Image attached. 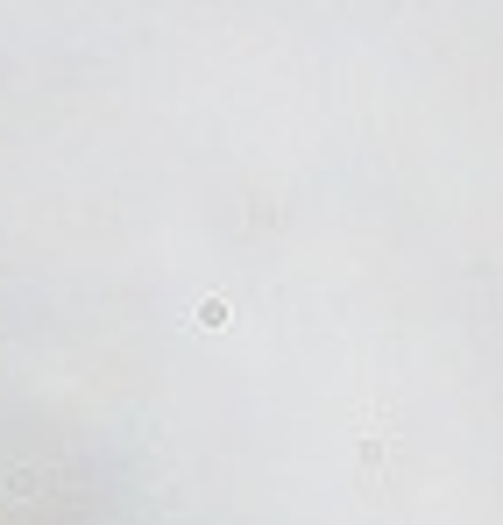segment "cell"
<instances>
[{
	"label": "cell",
	"mask_w": 503,
	"mask_h": 525,
	"mask_svg": "<svg viewBox=\"0 0 503 525\" xmlns=\"http://www.w3.org/2000/svg\"><path fill=\"white\" fill-rule=\"evenodd\" d=\"M50 490V469H15L8 476V497H43Z\"/></svg>",
	"instance_id": "7a4b0ae2"
},
{
	"label": "cell",
	"mask_w": 503,
	"mask_h": 525,
	"mask_svg": "<svg viewBox=\"0 0 503 525\" xmlns=\"http://www.w3.org/2000/svg\"><path fill=\"white\" fill-rule=\"evenodd\" d=\"M192 327L227 334V327H234V306H227V298H199V306H192Z\"/></svg>",
	"instance_id": "6da1fadb"
}]
</instances>
